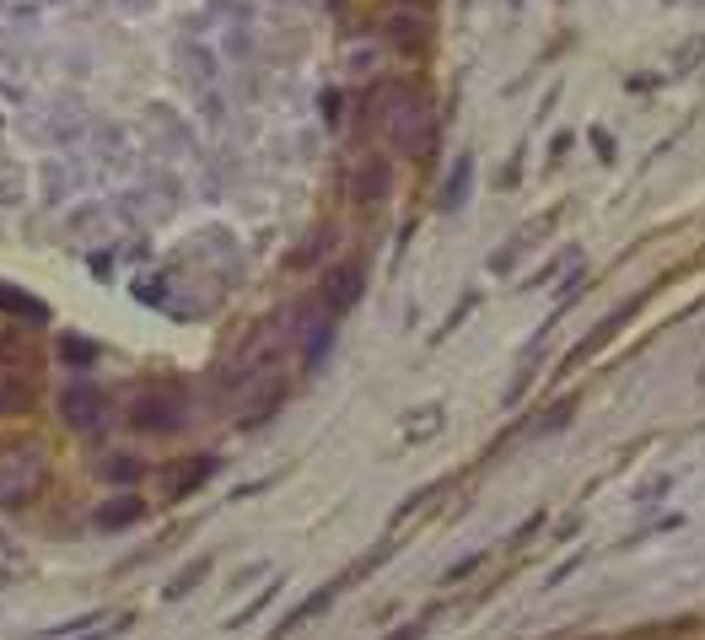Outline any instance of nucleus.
<instances>
[{"instance_id":"nucleus-7","label":"nucleus","mask_w":705,"mask_h":640,"mask_svg":"<svg viewBox=\"0 0 705 640\" xmlns=\"http://www.w3.org/2000/svg\"><path fill=\"white\" fill-rule=\"evenodd\" d=\"M463 189H469V157H463V167L453 172V183H448V200H442V204H457V195H463Z\"/></svg>"},{"instance_id":"nucleus-2","label":"nucleus","mask_w":705,"mask_h":640,"mask_svg":"<svg viewBox=\"0 0 705 640\" xmlns=\"http://www.w3.org/2000/svg\"><path fill=\"white\" fill-rule=\"evenodd\" d=\"M43 447H11L0 452V506H22L33 501V490L43 484Z\"/></svg>"},{"instance_id":"nucleus-6","label":"nucleus","mask_w":705,"mask_h":640,"mask_svg":"<svg viewBox=\"0 0 705 640\" xmlns=\"http://www.w3.org/2000/svg\"><path fill=\"white\" fill-rule=\"evenodd\" d=\"M200 576H206V560H194V565H189V570H183V576H178V581L167 587V598H183V592H189V587H194Z\"/></svg>"},{"instance_id":"nucleus-4","label":"nucleus","mask_w":705,"mask_h":640,"mask_svg":"<svg viewBox=\"0 0 705 640\" xmlns=\"http://www.w3.org/2000/svg\"><path fill=\"white\" fill-rule=\"evenodd\" d=\"M393 39H399V49H420V43H425V22L399 17V22H393Z\"/></svg>"},{"instance_id":"nucleus-3","label":"nucleus","mask_w":705,"mask_h":640,"mask_svg":"<svg viewBox=\"0 0 705 640\" xmlns=\"http://www.w3.org/2000/svg\"><path fill=\"white\" fill-rule=\"evenodd\" d=\"M356 296H361V264H339V270L329 275V307L334 313H345Z\"/></svg>"},{"instance_id":"nucleus-5","label":"nucleus","mask_w":705,"mask_h":640,"mask_svg":"<svg viewBox=\"0 0 705 640\" xmlns=\"http://www.w3.org/2000/svg\"><path fill=\"white\" fill-rule=\"evenodd\" d=\"M0 307H11V313H22V318H43L39 302H28V296H17V291H0Z\"/></svg>"},{"instance_id":"nucleus-8","label":"nucleus","mask_w":705,"mask_h":640,"mask_svg":"<svg viewBox=\"0 0 705 640\" xmlns=\"http://www.w3.org/2000/svg\"><path fill=\"white\" fill-rule=\"evenodd\" d=\"M135 517H140V506H114V512H103L97 522L103 527H119V522H135Z\"/></svg>"},{"instance_id":"nucleus-1","label":"nucleus","mask_w":705,"mask_h":640,"mask_svg":"<svg viewBox=\"0 0 705 640\" xmlns=\"http://www.w3.org/2000/svg\"><path fill=\"white\" fill-rule=\"evenodd\" d=\"M382 135L399 151H420V140H425V97L410 92V86H388L382 92Z\"/></svg>"},{"instance_id":"nucleus-9","label":"nucleus","mask_w":705,"mask_h":640,"mask_svg":"<svg viewBox=\"0 0 705 640\" xmlns=\"http://www.w3.org/2000/svg\"><path fill=\"white\" fill-rule=\"evenodd\" d=\"M393 640H410V630H404V636H393Z\"/></svg>"}]
</instances>
